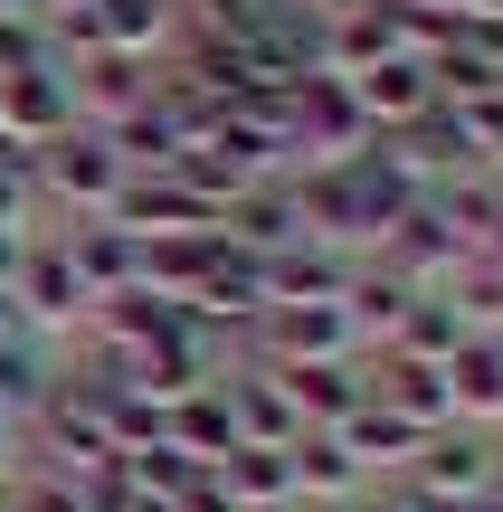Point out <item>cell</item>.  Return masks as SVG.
I'll use <instances>...</instances> for the list:
<instances>
[{
    "instance_id": "cell-21",
    "label": "cell",
    "mask_w": 503,
    "mask_h": 512,
    "mask_svg": "<svg viewBox=\"0 0 503 512\" xmlns=\"http://www.w3.org/2000/svg\"><path fill=\"white\" fill-rule=\"evenodd\" d=\"M95 38H105L114 57H143V67H162L171 38H181V19H171V0H95Z\"/></svg>"
},
{
    "instance_id": "cell-29",
    "label": "cell",
    "mask_w": 503,
    "mask_h": 512,
    "mask_svg": "<svg viewBox=\"0 0 503 512\" xmlns=\"http://www.w3.org/2000/svg\"><path fill=\"white\" fill-rule=\"evenodd\" d=\"M124 465H133V484H143V494H162V503L181 494L190 475H209V465H190V456H181V446H171V437H152V446H133Z\"/></svg>"
},
{
    "instance_id": "cell-10",
    "label": "cell",
    "mask_w": 503,
    "mask_h": 512,
    "mask_svg": "<svg viewBox=\"0 0 503 512\" xmlns=\"http://www.w3.org/2000/svg\"><path fill=\"white\" fill-rule=\"evenodd\" d=\"M361 380H371V399L390 408V418H409L418 437L456 427V399H447V370H437V361H399V351H371V361H361Z\"/></svg>"
},
{
    "instance_id": "cell-14",
    "label": "cell",
    "mask_w": 503,
    "mask_h": 512,
    "mask_svg": "<svg viewBox=\"0 0 503 512\" xmlns=\"http://www.w3.org/2000/svg\"><path fill=\"white\" fill-rule=\"evenodd\" d=\"M342 86H352V105L371 114V133H399V124H418V114L437 105V86H428V57H371V67L361 76H342Z\"/></svg>"
},
{
    "instance_id": "cell-16",
    "label": "cell",
    "mask_w": 503,
    "mask_h": 512,
    "mask_svg": "<svg viewBox=\"0 0 503 512\" xmlns=\"http://www.w3.org/2000/svg\"><path fill=\"white\" fill-rule=\"evenodd\" d=\"M447 399L456 427H503V332H466L447 351Z\"/></svg>"
},
{
    "instance_id": "cell-23",
    "label": "cell",
    "mask_w": 503,
    "mask_h": 512,
    "mask_svg": "<svg viewBox=\"0 0 503 512\" xmlns=\"http://www.w3.org/2000/svg\"><path fill=\"white\" fill-rule=\"evenodd\" d=\"M171 323H181V304H162L152 285H124V294H105V304L86 313V342H124V351H143V342H162Z\"/></svg>"
},
{
    "instance_id": "cell-25",
    "label": "cell",
    "mask_w": 503,
    "mask_h": 512,
    "mask_svg": "<svg viewBox=\"0 0 503 512\" xmlns=\"http://www.w3.org/2000/svg\"><path fill=\"white\" fill-rule=\"evenodd\" d=\"M285 465H295V503H352L361 484H371L333 437H295V446H285Z\"/></svg>"
},
{
    "instance_id": "cell-2",
    "label": "cell",
    "mask_w": 503,
    "mask_h": 512,
    "mask_svg": "<svg viewBox=\"0 0 503 512\" xmlns=\"http://www.w3.org/2000/svg\"><path fill=\"white\" fill-rule=\"evenodd\" d=\"M10 313H19L29 332H48V342L86 332V285H76V266H67V247H57V238H29V247H19Z\"/></svg>"
},
{
    "instance_id": "cell-38",
    "label": "cell",
    "mask_w": 503,
    "mask_h": 512,
    "mask_svg": "<svg viewBox=\"0 0 503 512\" xmlns=\"http://www.w3.org/2000/svg\"><path fill=\"white\" fill-rule=\"evenodd\" d=\"M314 10H323V19H342V10H371V0H314Z\"/></svg>"
},
{
    "instance_id": "cell-12",
    "label": "cell",
    "mask_w": 503,
    "mask_h": 512,
    "mask_svg": "<svg viewBox=\"0 0 503 512\" xmlns=\"http://www.w3.org/2000/svg\"><path fill=\"white\" fill-rule=\"evenodd\" d=\"M285 380V399H295L304 437H333L342 418H352L361 399H371V380H361V361H266Z\"/></svg>"
},
{
    "instance_id": "cell-43",
    "label": "cell",
    "mask_w": 503,
    "mask_h": 512,
    "mask_svg": "<svg viewBox=\"0 0 503 512\" xmlns=\"http://www.w3.org/2000/svg\"><path fill=\"white\" fill-rule=\"evenodd\" d=\"M0 10H38V0H0Z\"/></svg>"
},
{
    "instance_id": "cell-11",
    "label": "cell",
    "mask_w": 503,
    "mask_h": 512,
    "mask_svg": "<svg viewBox=\"0 0 503 512\" xmlns=\"http://www.w3.org/2000/svg\"><path fill=\"white\" fill-rule=\"evenodd\" d=\"M67 95H76V124L114 133L124 114H143V95H152V67H143V57H114V48H95V57H76V67H67Z\"/></svg>"
},
{
    "instance_id": "cell-30",
    "label": "cell",
    "mask_w": 503,
    "mask_h": 512,
    "mask_svg": "<svg viewBox=\"0 0 503 512\" xmlns=\"http://www.w3.org/2000/svg\"><path fill=\"white\" fill-rule=\"evenodd\" d=\"M133 503H143V484H133L124 456H105V465H86V475H76V512H133Z\"/></svg>"
},
{
    "instance_id": "cell-8",
    "label": "cell",
    "mask_w": 503,
    "mask_h": 512,
    "mask_svg": "<svg viewBox=\"0 0 503 512\" xmlns=\"http://www.w3.org/2000/svg\"><path fill=\"white\" fill-rule=\"evenodd\" d=\"M57 133H76L67 67H19V76H0V143H19V152H48Z\"/></svg>"
},
{
    "instance_id": "cell-37",
    "label": "cell",
    "mask_w": 503,
    "mask_h": 512,
    "mask_svg": "<svg viewBox=\"0 0 503 512\" xmlns=\"http://www.w3.org/2000/svg\"><path fill=\"white\" fill-rule=\"evenodd\" d=\"M456 512H503V475L485 484V494H466V503H456Z\"/></svg>"
},
{
    "instance_id": "cell-28",
    "label": "cell",
    "mask_w": 503,
    "mask_h": 512,
    "mask_svg": "<svg viewBox=\"0 0 503 512\" xmlns=\"http://www.w3.org/2000/svg\"><path fill=\"white\" fill-rule=\"evenodd\" d=\"M29 219H38V152L0 143V228H19V238H29Z\"/></svg>"
},
{
    "instance_id": "cell-9",
    "label": "cell",
    "mask_w": 503,
    "mask_h": 512,
    "mask_svg": "<svg viewBox=\"0 0 503 512\" xmlns=\"http://www.w3.org/2000/svg\"><path fill=\"white\" fill-rule=\"evenodd\" d=\"M57 247H67L76 285H86V313L105 304V294L143 285V238H133V228H114V219H67V228H57Z\"/></svg>"
},
{
    "instance_id": "cell-13",
    "label": "cell",
    "mask_w": 503,
    "mask_h": 512,
    "mask_svg": "<svg viewBox=\"0 0 503 512\" xmlns=\"http://www.w3.org/2000/svg\"><path fill=\"white\" fill-rule=\"evenodd\" d=\"M219 399H228V418H238V446H295V437H304L295 399H285V380H276L266 361H228Z\"/></svg>"
},
{
    "instance_id": "cell-24",
    "label": "cell",
    "mask_w": 503,
    "mask_h": 512,
    "mask_svg": "<svg viewBox=\"0 0 503 512\" xmlns=\"http://www.w3.org/2000/svg\"><path fill=\"white\" fill-rule=\"evenodd\" d=\"M466 332H475V323L456 313V294H418V304L399 313V332H390L380 351H399V361H437V370H447V351L466 342Z\"/></svg>"
},
{
    "instance_id": "cell-34",
    "label": "cell",
    "mask_w": 503,
    "mask_h": 512,
    "mask_svg": "<svg viewBox=\"0 0 503 512\" xmlns=\"http://www.w3.org/2000/svg\"><path fill=\"white\" fill-rule=\"evenodd\" d=\"M475 256H485V266H503V171H494V228H485V247H475Z\"/></svg>"
},
{
    "instance_id": "cell-41",
    "label": "cell",
    "mask_w": 503,
    "mask_h": 512,
    "mask_svg": "<svg viewBox=\"0 0 503 512\" xmlns=\"http://www.w3.org/2000/svg\"><path fill=\"white\" fill-rule=\"evenodd\" d=\"M295 512H352V503H295Z\"/></svg>"
},
{
    "instance_id": "cell-6",
    "label": "cell",
    "mask_w": 503,
    "mask_h": 512,
    "mask_svg": "<svg viewBox=\"0 0 503 512\" xmlns=\"http://www.w3.org/2000/svg\"><path fill=\"white\" fill-rule=\"evenodd\" d=\"M371 256H380V266H399V275H409V285H418V294H447V285H456V275H466V266H475V256H466V238H456V228H447V219H437V200H418V209H409V219H399V228H390V238H380V247H371Z\"/></svg>"
},
{
    "instance_id": "cell-22",
    "label": "cell",
    "mask_w": 503,
    "mask_h": 512,
    "mask_svg": "<svg viewBox=\"0 0 503 512\" xmlns=\"http://www.w3.org/2000/svg\"><path fill=\"white\" fill-rule=\"evenodd\" d=\"M162 437L181 446L190 465H228V456H238V418H228L219 389H190V399H171V408H162Z\"/></svg>"
},
{
    "instance_id": "cell-15",
    "label": "cell",
    "mask_w": 503,
    "mask_h": 512,
    "mask_svg": "<svg viewBox=\"0 0 503 512\" xmlns=\"http://www.w3.org/2000/svg\"><path fill=\"white\" fill-rule=\"evenodd\" d=\"M342 285H352V247L295 238V247L266 256V313H276V304H342Z\"/></svg>"
},
{
    "instance_id": "cell-31",
    "label": "cell",
    "mask_w": 503,
    "mask_h": 512,
    "mask_svg": "<svg viewBox=\"0 0 503 512\" xmlns=\"http://www.w3.org/2000/svg\"><path fill=\"white\" fill-rule=\"evenodd\" d=\"M0 512H76V484L38 475V465H19L10 484H0Z\"/></svg>"
},
{
    "instance_id": "cell-3",
    "label": "cell",
    "mask_w": 503,
    "mask_h": 512,
    "mask_svg": "<svg viewBox=\"0 0 503 512\" xmlns=\"http://www.w3.org/2000/svg\"><path fill=\"white\" fill-rule=\"evenodd\" d=\"M247 361H371L342 304H276L257 323V351Z\"/></svg>"
},
{
    "instance_id": "cell-17",
    "label": "cell",
    "mask_w": 503,
    "mask_h": 512,
    "mask_svg": "<svg viewBox=\"0 0 503 512\" xmlns=\"http://www.w3.org/2000/svg\"><path fill=\"white\" fill-rule=\"evenodd\" d=\"M409 304H418V285H409L399 266H380L371 247H361V256H352V285H342V313H352L361 351H380V342H390V332H399V313H409Z\"/></svg>"
},
{
    "instance_id": "cell-26",
    "label": "cell",
    "mask_w": 503,
    "mask_h": 512,
    "mask_svg": "<svg viewBox=\"0 0 503 512\" xmlns=\"http://www.w3.org/2000/svg\"><path fill=\"white\" fill-rule=\"evenodd\" d=\"M228 503H295V465H285V446H238V456L219 465Z\"/></svg>"
},
{
    "instance_id": "cell-33",
    "label": "cell",
    "mask_w": 503,
    "mask_h": 512,
    "mask_svg": "<svg viewBox=\"0 0 503 512\" xmlns=\"http://www.w3.org/2000/svg\"><path fill=\"white\" fill-rule=\"evenodd\" d=\"M171 512H238V503H228V484H219V465H209V475H190L181 494H171Z\"/></svg>"
},
{
    "instance_id": "cell-18",
    "label": "cell",
    "mask_w": 503,
    "mask_h": 512,
    "mask_svg": "<svg viewBox=\"0 0 503 512\" xmlns=\"http://www.w3.org/2000/svg\"><path fill=\"white\" fill-rule=\"evenodd\" d=\"M67 370V351L48 342V332H29V323H10L0 332V418L10 427H29V408L48 399V380Z\"/></svg>"
},
{
    "instance_id": "cell-7",
    "label": "cell",
    "mask_w": 503,
    "mask_h": 512,
    "mask_svg": "<svg viewBox=\"0 0 503 512\" xmlns=\"http://www.w3.org/2000/svg\"><path fill=\"white\" fill-rule=\"evenodd\" d=\"M105 219L133 228V238H190V228H219V200H200V190L171 181V171H133Z\"/></svg>"
},
{
    "instance_id": "cell-42",
    "label": "cell",
    "mask_w": 503,
    "mask_h": 512,
    "mask_svg": "<svg viewBox=\"0 0 503 512\" xmlns=\"http://www.w3.org/2000/svg\"><path fill=\"white\" fill-rule=\"evenodd\" d=\"M10 323H19V313H10V294H0V332H10Z\"/></svg>"
},
{
    "instance_id": "cell-36",
    "label": "cell",
    "mask_w": 503,
    "mask_h": 512,
    "mask_svg": "<svg viewBox=\"0 0 503 512\" xmlns=\"http://www.w3.org/2000/svg\"><path fill=\"white\" fill-rule=\"evenodd\" d=\"M10 475H19V427L0 418V484H10Z\"/></svg>"
},
{
    "instance_id": "cell-4",
    "label": "cell",
    "mask_w": 503,
    "mask_h": 512,
    "mask_svg": "<svg viewBox=\"0 0 503 512\" xmlns=\"http://www.w3.org/2000/svg\"><path fill=\"white\" fill-rule=\"evenodd\" d=\"M371 114L352 105V86L342 76H304L295 86V152L304 162H352V152H371Z\"/></svg>"
},
{
    "instance_id": "cell-27",
    "label": "cell",
    "mask_w": 503,
    "mask_h": 512,
    "mask_svg": "<svg viewBox=\"0 0 503 512\" xmlns=\"http://www.w3.org/2000/svg\"><path fill=\"white\" fill-rule=\"evenodd\" d=\"M171 19H181V38H228V48H247V38L266 29V0H171Z\"/></svg>"
},
{
    "instance_id": "cell-20",
    "label": "cell",
    "mask_w": 503,
    "mask_h": 512,
    "mask_svg": "<svg viewBox=\"0 0 503 512\" xmlns=\"http://www.w3.org/2000/svg\"><path fill=\"white\" fill-rule=\"evenodd\" d=\"M228 238H238L247 256H276V247H295L304 238V209H295V181H247L238 200H228Z\"/></svg>"
},
{
    "instance_id": "cell-19",
    "label": "cell",
    "mask_w": 503,
    "mask_h": 512,
    "mask_svg": "<svg viewBox=\"0 0 503 512\" xmlns=\"http://www.w3.org/2000/svg\"><path fill=\"white\" fill-rule=\"evenodd\" d=\"M333 446H342V456H352L361 475L380 484V475H409V456H418V446H428V437H418L409 418H390V408H380V399H361L352 418L333 427Z\"/></svg>"
},
{
    "instance_id": "cell-35",
    "label": "cell",
    "mask_w": 503,
    "mask_h": 512,
    "mask_svg": "<svg viewBox=\"0 0 503 512\" xmlns=\"http://www.w3.org/2000/svg\"><path fill=\"white\" fill-rule=\"evenodd\" d=\"M19 247H29V238H19V228H0V294H10V275H19Z\"/></svg>"
},
{
    "instance_id": "cell-32",
    "label": "cell",
    "mask_w": 503,
    "mask_h": 512,
    "mask_svg": "<svg viewBox=\"0 0 503 512\" xmlns=\"http://www.w3.org/2000/svg\"><path fill=\"white\" fill-rule=\"evenodd\" d=\"M352 512H447V503L418 494L409 475H380V484H361V494H352Z\"/></svg>"
},
{
    "instance_id": "cell-1",
    "label": "cell",
    "mask_w": 503,
    "mask_h": 512,
    "mask_svg": "<svg viewBox=\"0 0 503 512\" xmlns=\"http://www.w3.org/2000/svg\"><path fill=\"white\" fill-rule=\"evenodd\" d=\"M124 181H133V162L114 152V133H95V124L57 133V143L38 152V200H57L67 219H105Z\"/></svg>"
},
{
    "instance_id": "cell-5",
    "label": "cell",
    "mask_w": 503,
    "mask_h": 512,
    "mask_svg": "<svg viewBox=\"0 0 503 512\" xmlns=\"http://www.w3.org/2000/svg\"><path fill=\"white\" fill-rule=\"evenodd\" d=\"M494 475H503V446L485 437V427H437V437L409 456V484H418V494H437L447 512L466 503V494H485Z\"/></svg>"
},
{
    "instance_id": "cell-40",
    "label": "cell",
    "mask_w": 503,
    "mask_h": 512,
    "mask_svg": "<svg viewBox=\"0 0 503 512\" xmlns=\"http://www.w3.org/2000/svg\"><path fill=\"white\" fill-rule=\"evenodd\" d=\"M238 512H295V503H238Z\"/></svg>"
},
{
    "instance_id": "cell-39",
    "label": "cell",
    "mask_w": 503,
    "mask_h": 512,
    "mask_svg": "<svg viewBox=\"0 0 503 512\" xmlns=\"http://www.w3.org/2000/svg\"><path fill=\"white\" fill-rule=\"evenodd\" d=\"M57 10H86V0H38V19H57Z\"/></svg>"
}]
</instances>
